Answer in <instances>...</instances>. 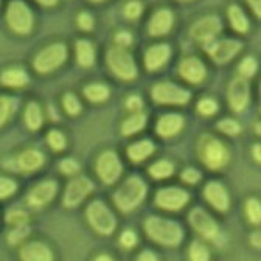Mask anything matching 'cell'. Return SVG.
Here are the masks:
<instances>
[{"mask_svg": "<svg viewBox=\"0 0 261 261\" xmlns=\"http://www.w3.org/2000/svg\"><path fill=\"white\" fill-rule=\"evenodd\" d=\"M146 235L160 246L176 247L184 240V228L180 224L171 219H165L160 216H149L145 221Z\"/></svg>", "mask_w": 261, "mask_h": 261, "instance_id": "cell-1", "label": "cell"}, {"mask_svg": "<svg viewBox=\"0 0 261 261\" xmlns=\"http://www.w3.org/2000/svg\"><path fill=\"white\" fill-rule=\"evenodd\" d=\"M146 191H148L146 184L139 176H133L126 179L124 184L115 191L114 202L124 213L133 212L145 201Z\"/></svg>", "mask_w": 261, "mask_h": 261, "instance_id": "cell-2", "label": "cell"}, {"mask_svg": "<svg viewBox=\"0 0 261 261\" xmlns=\"http://www.w3.org/2000/svg\"><path fill=\"white\" fill-rule=\"evenodd\" d=\"M199 155L201 162L212 171H219L225 168V165L230 162V151L228 148L215 137H202L199 145Z\"/></svg>", "mask_w": 261, "mask_h": 261, "instance_id": "cell-3", "label": "cell"}, {"mask_svg": "<svg viewBox=\"0 0 261 261\" xmlns=\"http://www.w3.org/2000/svg\"><path fill=\"white\" fill-rule=\"evenodd\" d=\"M106 61H108V67L117 78L124 80V81H130L137 78L136 61L126 48H121V47L109 48L106 55Z\"/></svg>", "mask_w": 261, "mask_h": 261, "instance_id": "cell-4", "label": "cell"}, {"mask_svg": "<svg viewBox=\"0 0 261 261\" xmlns=\"http://www.w3.org/2000/svg\"><path fill=\"white\" fill-rule=\"evenodd\" d=\"M87 221L90 224V227L96 233L100 235H112L115 227H117V219L114 216V213L111 212V208L101 202V201H93L89 204L87 207Z\"/></svg>", "mask_w": 261, "mask_h": 261, "instance_id": "cell-5", "label": "cell"}, {"mask_svg": "<svg viewBox=\"0 0 261 261\" xmlns=\"http://www.w3.org/2000/svg\"><path fill=\"white\" fill-rule=\"evenodd\" d=\"M67 59V47L61 42L51 44L41 50L35 61H33V67L36 69L38 73H51L56 69H59L61 65Z\"/></svg>", "mask_w": 261, "mask_h": 261, "instance_id": "cell-6", "label": "cell"}, {"mask_svg": "<svg viewBox=\"0 0 261 261\" xmlns=\"http://www.w3.org/2000/svg\"><path fill=\"white\" fill-rule=\"evenodd\" d=\"M7 22L17 35H28L35 25V16L25 2L11 0L7 8Z\"/></svg>", "mask_w": 261, "mask_h": 261, "instance_id": "cell-7", "label": "cell"}, {"mask_svg": "<svg viewBox=\"0 0 261 261\" xmlns=\"http://www.w3.org/2000/svg\"><path fill=\"white\" fill-rule=\"evenodd\" d=\"M190 225L198 232L202 238L213 241L218 246V241L221 240V230L218 222L201 207H194L188 215Z\"/></svg>", "mask_w": 261, "mask_h": 261, "instance_id": "cell-8", "label": "cell"}, {"mask_svg": "<svg viewBox=\"0 0 261 261\" xmlns=\"http://www.w3.org/2000/svg\"><path fill=\"white\" fill-rule=\"evenodd\" d=\"M152 100L159 105H187L190 101V92L174 83L162 81L151 90Z\"/></svg>", "mask_w": 261, "mask_h": 261, "instance_id": "cell-9", "label": "cell"}, {"mask_svg": "<svg viewBox=\"0 0 261 261\" xmlns=\"http://www.w3.org/2000/svg\"><path fill=\"white\" fill-rule=\"evenodd\" d=\"M123 173L121 162L114 151H105L96 160V174L105 184L112 185Z\"/></svg>", "mask_w": 261, "mask_h": 261, "instance_id": "cell-10", "label": "cell"}, {"mask_svg": "<svg viewBox=\"0 0 261 261\" xmlns=\"http://www.w3.org/2000/svg\"><path fill=\"white\" fill-rule=\"evenodd\" d=\"M221 30H222V22L218 16H205L191 25L190 33L193 39H196L198 42L208 44L216 39Z\"/></svg>", "mask_w": 261, "mask_h": 261, "instance_id": "cell-11", "label": "cell"}, {"mask_svg": "<svg viewBox=\"0 0 261 261\" xmlns=\"http://www.w3.org/2000/svg\"><path fill=\"white\" fill-rule=\"evenodd\" d=\"M190 201V194L177 187H168V188H160L155 194V205L168 210L176 212L184 208Z\"/></svg>", "mask_w": 261, "mask_h": 261, "instance_id": "cell-12", "label": "cell"}, {"mask_svg": "<svg viewBox=\"0 0 261 261\" xmlns=\"http://www.w3.org/2000/svg\"><path fill=\"white\" fill-rule=\"evenodd\" d=\"M241 48L243 44L237 39H221V41H212L208 44H204V50L218 64H224L233 59Z\"/></svg>", "mask_w": 261, "mask_h": 261, "instance_id": "cell-13", "label": "cell"}, {"mask_svg": "<svg viewBox=\"0 0 261 261\" xmlns=\"http://www.w3.org/2000/svg\"><path fill=\"white\" fill-rule=\"evenodd\" d=\"M95 188L93 182L87 177H76L73 180L69 182V185L65 187V193H64V205L67 208H75L78 207L87 196L90 194V191Z\"/></svg>", "mask_w": 261, "mask_h": 261, "instance_id": "cell-14", "label": "cell"}, {"mask_svg": "<svg viewBox=\"0 0 261 261\" xmlns=\"http://www.w3.org/2000/svg\"><path fill=\"white\" fill-rule=\"evenodd\" d=\"M228 105L235 112H243L250 100V89L246 78H235L228 84Z\"/></svg>", "mask_w": 261, "mask_h": 261, "instance_id": "cell-15", "label": "cell"}, {"mask_svg": "<svg viewBox=\"0 0 261 261\" xmlns=\"http://www.w3.org/2000/svg\"><path fill=\"white\" fill-rule=\"evenodd\" d=\"M56 193H58V184L55 180H44L30 190L27 201L31 207L41 208L53 201Z\"/></svg>", "mask_w": 261, "mask_h": 261, "instance_id": "cell-16", "label": "cell"}, {"mask_svg": "<svg viewBox=\"0 0 261 261\" xmlns=\"http://www.w3.org/2000/svg\"><path fill=\"white\" fill-rule=\"evenodd\" d=\"M179 75L191 84H199L207 76L205 64L196 56H190L180 61L179 64Z\"/></svg>", "mask_w": 261, "mask_h": 261, "instance_id": "cell-17", "label": "cell"}, {"mask_svg": "<svg viewBox=\"0 0 261 261\" xmlns=\"http://www.w3.org/2000/svg\"><path fill=\"white\" fill-rule=\"evenodd\" d=\"M204 198L218 212H225L228 208V205H230V198H228V193H227L225 187L216 180H212L205 185Z\"/></svg>", "mask_w": 261, "mask_h": 261, "instance_id": "cell-18", "label": "cell"}, {"mask_svg": "<svg viewBox=\"0 0 261 261\" xmlns=\"http://www.w3.org/2000/svg\"><path fill=\"white\" fill-rule=\"evenodd\" d=\"M173 23H174V16L170 10L167 8H162V10H157L149 23H148V31H149V35L151 36H165L168 35V33L171 31L173 28Z\"/></svg>", "mask_w": 261, "mask_h": 261, "instance_id": "cell-19", "label": "cell"}, {"mask_svg": "<svg viewBox=\"0 0 261 261\" xmlns=\"http://www.w3.org/2000/svg\"><path fill=\"white\" fill-rule=\"evenodd\" d=\"M171 58V48L168 44H157L146 50L145 53V67L149 72L160 70Z\"/></svg>", "mask_w": 261, "mask_h": 261, "instance_id": "cell-20", "label": "cell"}, {"mask_svg": "<svg viewBox=\"0 0 261 261\" xmlns=\"http://www.w3.org/2000/svg\"><path fill=\"white\" fill-rule=\"evenodd\" d=\"M45 162L44 154L39 149H25L23 152L19 154V157L16 159V168L23 171V173H33L38 171Z\"/></svg>", "mask_w": 261, "mask_h": 261, "instance_id": "cell-21", "label": "cell"}, {"mask_svg": "<svg viewBox=\"0 0 261 261\" xmlns=\"http://www.w3.org/2000/svg\"><path fill=\"white\" fill-rule=\"evenodd\" d=\"M184 127V117L179 114H165L157 121V134L163 139H170L177 136Z\"/></svg>", "mask_w": 261, "mask_h": 261, "instance_id": "cell-22", "label": "cell"}, {"mask_svg": "<svg viewBox=\"0 0 261 261\" xmlns=\"http://www.w3.org/2000/svg\"><path fill=\"white\" fill-rule=\"evenodd\" d=\"M22 261H53L51 249L41 241H31L20 250Z\"/></svg>", "mask_w": 261, "mask_h": 261, "instance_id": "cell-23", "label": "cell"}, {"mask_svg": "<svg viewBox=\"0 0 261 261\" xmlns=\"http://www.w3.org/2000/svg\"><path fill=\"white\" fill-rule=\"evenodd\" d=\"M30 81L28 73L22 67H10L0 75V84L11 89H19L27 86Z\"/></svg>", "mask_w": 261, "mask_h": 261, "instance_id": "cell-24", "label": "cell"}, {"mask_svg": "<svg viewBox=\"0 0 261 261\" xmlns=\"http://www.w3.org/2000/svg\"><path fill=\"white\" fill-rule=\"evenodd\" d=\"M75 51H76V61L81 67H90L95 62V47L90 41L87 39H80L76 41V47H75Z\"/></svg>", "mask_w": 261, "mask_h": 261, "instance_id": "cell-25", "label": "cell"}, {"mask_svg": "<svg viewBox=\"0 0 261 261\" xmlns=\"http://www.w3.org/2000/svg\"><path fill=\"white\" fill-rule=\"evenodd\" d=\"M155 146L151 140H140V142H136L130 145L126 152H127V157L133 160V162H142L145 159H148L152 152H154Z\"/></svg>", "mask_w": 261, "mask_h": 261, "instance_id": "cell-26", "label": "cell"}, {"mask_svg": "<svg viewBox=\"0 0 261 261\" xmlns=\"http://www.w3.org/2000/svg\"><path fill=\"white\" fill-rule=\"evenodd\" d=\"M227 16H228V20H230L232 28L237 33L246 35V33L249 31V28H250L249 19L246 17L244 11L238 5H230V8H228V11H227Z\"/></svg>", "mask_w": 261, "mask_h": 261, "instance_id": "cell-27", "label": "cell"}, {"mask_svg": "<svg viewBox=\"0 0 261 261\" xmlns=\"http://www.w3.org/2000/svg\"><path fill=\"white\" fill-rule=\"evenodd\" d=\"M23 118H25V124H27L28 129L38 130L42 126V121H44L42 111H41L39 105L35 103V101L28 103V106L25 109V114H23Z\"/></svg>", "mask_w": 261, "mask_h": 261, "instance_id": "cell-28", "label": "cell"}, {"mask_svg": "<svg viewBox=\"0 0 261 261\" xmlns=\"http://www.w3.org/2000/svg\"><path fill=\"white\" fill-rule=\"evenodd\" d=\"M146 126V115L142 112H136L134 115H130L129 118L124 120L121 126V133L124 136H134Z\"/></svg>", "mask_w": 261, "mask_h": 261, "instance_id": "cell-29", "label": "cell"}, {"mask_svg": "<svg viewBox=\"0 0 261 261\" xmlns=\"http://www.w3.org/2000/svg\"><path fill=\"white\" fill-rule=\"evenodd\" d=\"M84 95H86L87 100L92 101V103H101V101H105L109 98V87L105 86V84L93 83V84L86 86Z\"/></svg>", "mask_w": 261, "mask_h": 261, "instance_id": "cell-30", "label": "cell"}, {"mask_svg": "<svg viewBox=\"0 0 261 261\" xmlns=\"http://www.w3.org/2000/svg\"><path fill=\"white\" fill-rule=\"evenodd\" d=\"M19 101L13 96H0V127L11 120L17 109Z\"/></svg>", "mask_w": 261, "mask_h": 261, "instance_id": "cell-31", "label": "cell"}, {"mask_svg": "<svg viewBox=\"0 0 261 261\" xmlns=\"http://www.w3.org/2000/svg\"><path fill=\"white\" fill-rule=\"evenodd\" d=\"M174 173V165L168 160H159L149 167V174L154 179H167Z\"/></svg>", "mask_w": 261, "mask_h": 261, "instance_id": "cell-32", "label": "cell"}, {"mask_svg": "<svg viewBox=\"0 0 261 261\" xmlns=\"http://www.w3.org/2000/svg\"><path fill=\"white\" fill-rule=\"evenodd\" d=\"M190 261H210V250L201 241H193L188 249Z\"/></svg>", "mask_w": 261, "mask_h": 261, "instance_id": "cell-33", "label": "cell"}, {"mask_svg": "<svg viewBox=\"0 0 261 261\" xmlns=\"http://www.w3.org/2000/svg\"><path fill=\"white\" fill-rule=\"evenodd\" d=\"M5 221L14 227H19V225H27L28 222V213L22 208H11L7 216H5Z\"/></svg>", "mask_w": 261, "mask_h": 261, "instance_id": "cell-34", "label": "cell"}, {"mask_svg": "<svg viewBox=\"0 0 261 261\" xmlns=\"http://www.w3.org/2000/svg\"><path fill=\"white\" fill-rule=\"evenodd\" d=\"M198 112L204 117H210L215 115L219 109V105L213 100V98H202V100L198 101Z\"/></svg>", "mask_w": 261, "mask_h": 261, "instance_id": "cell-35", "label": "cell"}, {"mask_svg": "<svg viewBox=\"0 0 261 261\" xmlns=\"http://www.w3.org/2000/svg\"><path fill=\"white\" fill-rule=\"evenodd\" d=\"M256 67L258 64L256 61L252 58V56H247L244 58L241 62H240V73H241V78H250L256 73Z\"/></svg>", "mask_w": 261, "mask_h": 261, "instance_id": "cell-36", "label": "cell"}, {"mask_svg": "<svg viewBox=\"0 0 261 261\" xmlns=\"http://www.w3.org/2000/svg\"><path fill=\"white\" fill-rule=\"evenodd\" d=\"M246 215L252 224H259L261 221V207L256 199H249L246 204Z\"/></svg>", "mask_w": 261, "mask_h": 261, "instance_id": "cell-37", "label": "cell"}, {"mask_svg": "<svg viewBox=\"0 0 261 261\" xmlns=\"http://www.w3.org/2000/svg\"><path fill=\"white\" fill-rule=\"evenodd\" d=\"M62 103H64V109H65V112H67L69 115H78L80 114V111H81V103H80V100L78 98L73 95V93H67L64 96V100H62Z\"/></svg>", "mask_w": 261, "mask_h": 261, "instance_id": "cell-38", "label": "cell"}, {"mask_svg": "<svg viewBox=\"0 0 261 261\" xmlns=\"http://www.w3.org/2000/svg\"><path fill=\"white\" fill-rule=\"evenodd\" d=\"M17 190V184L13 179L0 176V199H7L13 196Z\"/></svg>", "mask_w": 261, "mask_h": 261, "instance_id": "cell-39", "label": "cell"}, {"mask_svg": "<svg viewBox=\"0 0 261 261\" xmlns=\"http://www.w3.org/2000/svg\"><path fill=\"white\" fill-rule=\"evenodd\" d=\"M47 143L50 145V148L53 149V151H62L64 148H65V137H64V134L62 133H59V130H51V133H48V136H47Z\"/></svg>", "mask_w": 261, "mask_h": 261, "instance_id": "cell-40", "label": "cell"}, {"mask_svg": "<svg viewBox=\"0 0 261 261\" xmlns=\"http://www.w3.org/2000/svg\"><path fill=\"white\" fill-rule=\"evenodd\" d=\"M28 235H30V227L28 225H19V227H14L10 232L8 241H10V244L16 246V244L22 243L23 240H27Z\"/></svg>", "mask_w": 261, "mask_h": 261, "instance_id": "cell-41", "label": "cell"}, {"mask_svg": "<svg viewBox=\"0 0 261 261\" xmlns=\"http://www.w3.org/2000/svg\"><path fill=\"white\" fill-rule=\"evenodd\" d=\"M218 129L221 130V133L224 134H228V136H237L240 134V130H241V126L238 121L235 120H230V118H225V120H221L218 123Z\"/></svg>", "mask_w": 261, "mask_h": 261, "instance_id": "cell-42", "label": "cell"}, {"mask_svg": "<svg viewBox=\"0 0 261 261\" xmlns=\"http://www.w3.org/2000/svg\"><path fill=\"white\" fill-rule=\"evenodd\" d=\"M142 11H143V5L139 2V0H130V2H127L124 7V16L130 20L139 19Z\"/></svg>", "mask_w": 261, "mask_h": 261, "instance_id": "cell-43", "label": "cell"}, {"mask_svg": "<svg viewBox=\"0 0 261 261\" xmlns=\"http://www.w3.org/2000/svg\"><path fill=\"white\" fill-rule=\"evenodd\" d=\"M59 170L65 176H73V174H76L80 171V165H78V163L73 159H64L59 163Z\"/></svg>", "mask_w": 261, "mask_h": 261, "instance_id": "cell-44", "label": "cell"}, {"mask_svg": "<svg viewBox=\"0 0 261 261\" xmlns=\"http://www.w3.org/2000/svg\"><path fill=\"white\" fill-rule=\"evenodd\" d=\"M120 244L126 249H133L137 244V235L133 230H124L120 237Z\"/></svg>", "mask_w": 261, "mask_h": 261, "instance_id": "cell-45", "label": "cell"}, {"mask_svg": "<svg viewBox=\"0 0 261 261\" xmlns=\"http://www.w3.org/2000/svg\"><path fill=\"white\" fill-rule=\"evenodd\" d=\"M76 22H78V27L81 30H84V31H90L93 28V25H95V20L89 13H80Z\"/></svg>", "mask_w": 261, "mask_h": 261, "instance_id": "cell-46", "label": "cell"}, {"mask_svg": "<svg viewBox=\"0 0 261 261\" xmlns=\"http://www.w3.org/2000/svg\"><path fill=\"white\" fill-rule=\"evenodd\" d=\"M115 44L117 47H121V48H126L133 44V35L127 31H118L115 35Z\"/></svg>", "mask_w": 261, "mask_h": 261, "instance_id": "cell-47", "label": "cell"}, {"mask_svg": "<svg viewBox=\"0 0 261 261\" xmlns=\"http://www.w3.org/2000/svg\"><path fill=\"white\" fill-rule=\"evenodd\" d=\"M182 180L187 184H198L201 180V173L194 168H187L182 173Z\"/></svg>", "mask_w": 261, "mask_h": 261, "instance_id": "cell-48", "label": "cell"}, {"mask_svg": "<svg viewBox=\"0 0 261 261\" xmlns=\"http://www.w3.org/2000/svg\"><path fill=\"white\" fill-rule=\"evenodd\" d=\"M143 106V101H142V98L139 95H133V96H129L127 100H126V108L129 111H134V112H139Z\"/></svg>", "mask_w": 261, "mask_h": 261, "instance_id": "cell-49", "label": "cell"}, {"mask_svg": "<svg viewBox=\"0 0 261 261\" xmlns=\"http://www.w3.org/2000/svg\"><path fill=\"white\" fill-rule=\"evenodd\" d=\"M139 261H159L157 255L151 250H143L139 256Z\"/></svg>", "mask_w": 261, "mask_h": 261, "instance_id": "cell-50", "label": "cell"}, {"mask_svg": "<svg viewBox=\"0 0 261 261\" xmlns=\"http://www.w3.org/2000/svg\"><path fill=\"white\" fill-rule=\"evenodd\" d=\"M249 7L252 8V11L255 13L256 17L261 16V0H247Z\"/></svg>", "mask_w": 261, "mask_h": 261, "instance_id": "cell-51", "label": "cell"}, {"mask_svg": "<svg viewBox=\"0 0 261 261\" xmlns=\"http://www.w3.org/2000/svg\"><path fill=\"white\" fill-rule=\"evenodd\" d=\"M36 2H38L41 7H47V8H50V7H53V5H56V4H58V0H36Z\"/></svg>", "mask_w": 261, "mask_h": 261, "instance_id": "cell-52", "label": "cell"}, {"mask_svg": "<svg viewBox=\"0 0 261 261\" xmlns=\"http://www.w3.org/2000/svg\"><path fill=\"white\" fill-rule=\"evenodd\" d=\"M250 241H252V246L259 247V233H258V232H256V233H253V235H252V238H250Z\"/></svg>", "mask_w": 261, "mask_h": 261, "instance_id": "cell-53", "label": "cell"}, {"mask_svg": "<svg viewBox=\"0 0 261 261\" xmlns=\"http://www.w3.org/2000/svg\"><path fill=\"white\" fill-rule=\"evenodd\" d=\"M259 145H255L253 148H252V154H253V157L256 159V162H259Z\"/></svg>", "mask_w": 261, "mask_h": 261, "instance_id": "cell-54", "label": "cell"}, {"mask_svg": "<svg viewBox=\"0 0 261 261\" xmlns=\"http://www.w3.org/2000/svg\"><path fill=\"white\" fill-rule=\"evenodd\" d=\"M95 261H114L109 255H100V256H96Z\"/></svg>", "mask_w": 261, "mask_h": 261, "instance_id": "cell-55", "label": "cell"}, {"mask_svg": "<svg viewBox=\"0 0 261 261\" xmlns=\"http://www.w3.org/2000/svg\"><path fill=\"white\" fill-rule=\"evenodd\" d=\"M90 2H93V4H98V2H103V0H90Z\"/></svg>", "mask_w": 261, "mask_h": 261, "instance_id": "cell-56", "label": "cell"}]
</instances>
